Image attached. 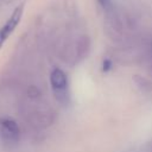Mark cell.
Masks as SVG:
<instances>
[{
	"label": "cell",
	"instance_id": "1",
	"mask_svg": "<svg viewBox=\"0 0 152 152\" xmlns=\"http://www.w3.org/2000/svg\"><path fill=\"white\" fill-rule=\"evenodd\" d=\"M50 84L56 100L64 106L68 104L70 102V93L66 74L62 69L55 68L50 74Z\"/></svg>",
	"mask_w": 152,
	"mask_h": 152
},
{
	"label": "cell",
	"instance_id": "2",
	"mask_svg": "<svg viewBox=\"0 0 152 152\" xmlns=\"http://www.w3.org/2000/svg\"><path fill=\"white\" fill-rule=\"evenodd\" d=\"M23 13H24V4H20L19 6L14 8L12 14L7 19V21L0 27V49L6 43V40L10 38V36L13 33V31L17 28V26L19 25L23 18Z\"/></svg>",
	"mask_w": 152,
	"mask_h": 152
},
{
	"label": "cell",
	"instance_id": "3",
	"mask_svg": "<svg viewBox=\"0 0 152 152\" xmlns=\"http://www.w3.org/2000/svg\"><path fill=\"white\" fill-rule=\"evenodd\" d=\"M0 135L6 142H17L20 135L19 126L11 119H4L0 121Z\"/></svg>",
	"mask_w": 152,
	"mask_h": 152
}]
</instances>
